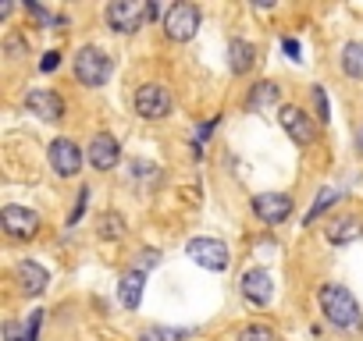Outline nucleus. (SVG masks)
Returning a JSON list of instances; mask_svg holds the SVG:
<instances>
[{
    "label": "nucleus",
    "mask_w": 363,
    "mask_h": 341,
    "mask_svg": "<svg viewBox=\"0 0 363 341\" xmlns=\"http://www.w3.org/2000/svg\"><path fill=\"white\" fill-rule=\"evenodd\" d=\"M278 125L285 128V135H289L296 146H310V142H313V117H310L303 107H296V103L278 107Z\"/></svg>",
    "instance_id": "obj_10"
},
{
    "label": "nucleus",
    "mask_w": 363,
    "mask_h": 341,
    "mask_svg": "<svg viewBox=\"0 0 363 341\" xmlns=\"http://www.w3.org/2000/svg\"><path fill=\"white\" fill-rule=\"evenodd\" d=\"M40 323H43V313H33V320L26 327V341H40Z\"/></svg>",
    "instance_id": "obj_29"
},
{
    "label": "nucleus",
    "mask_w": 363,
    "mask_h": 341,
    "mask_svg": "<svg viewBox=\"0 0 363 341\" xmlns=\"http://www.w3.org/2000/svg\"><path fill=\"white\" fill-rule=\"evenodd\" d=\"M271 103H278V86L274 82H257L246 96V110H264Z\"/></svg>",
    "instance_id": "obj_20"
},
{
    "label": "nucleus",
    "mask_w": 363,
    "mask_h": 341,
    "mask_svg": "<svg viewBox=\"0 0 363 341\" xmlns=\"http://www.w3.org/2000/svg\"><path fill=\"white\" fill-rule=\"evenodd\" d=\"M96 235H100L104 242H121V238H125V217L114 214V210L100 214V221H96Z\"/></svg>",
    "instance_id": "obj_19"
},
{
    "label": "nucleus",
    "mask_w": 363,
    "mask_h": 341,
    "mask_svg": "<svg viewBox=\"0 0 363 341\" xmlns=\"http://www.w3.org/2000/svg\"><path fill=\"white\" fill-rule=\"evenodd\" d=\"M15 284H18L22 295L40 299V295L47 291V284H50V274H47V267L36 263V260H18V263H15Z\"/></svg>",
    "instance_id": "obj_13"
},
{
    "label": "nucleus",
    "mask_w": 363,
    "mask_h": 341,
    "mask_svg": "<svg viewBox=\"0 0 363 341\" xmlns=\"http://www.w3.org/2000/svg\"><path fill=\"white\" fill-rule=\"evenodd\" d=\"M4 54H8L11 61H22V57L29 54V50H26V40H22V36H8V40H4Z\"/></svg>",
    "instance_id": "obj_25"
},
{
    "label": "nucleus",
    "mask_w": 363,
    "mask_h": 341,
    "mask_svg": "<svg viewBox=\"0 0 363 341\" xmlns=\"http://www.w3.org/2000/svg\"><path fill=\"white\" fill-rule=\"evenodd\" d=\"M132 110H135L143 121H164V117H171V110H174V96H171V89L160 86V82H143V86L132 93Z\"/></svg>",
    "instance_id": "obj_4"
},
{
    "label": "nucleus",
    "mask_w": 363,
    "mask_h": 341,
    "mask_svg": "<svg viewBox=\"0 0 363 341\" xmlns=\"http://www.w3.org/2000/svg\"><path fill=\"white\" fill-rule=\"evenodd\" d=\"M359 235H363V221H359L356 214L331 217V221H328V228H324V238H328L331 245H349V242H356Z\"/></svg>",
    "instance_id": "obj_16"
},
{
    "label": "nucleus",
    "mask_w": 363,
    "mask_h": 341,
    "mask_svg": "<svg viewBox=\"0 0 363 341\" xmlns=\"http://www.w3.org/2000/svg\"><path fill=\"white\" fill-rule=\"evenodd\" d=\"M104 22H107L111 33L132 36L150 22V4H139V0H114V4L104 8Z\"/></svg>",
    "instance_id": "obj_5"
},
{
    "label": "nucleus",
    "mask_w": 363,
    "mask_h": 341,
    "mask_svg": "<svg viewBox=\"0 0 363 341\" xmlns=\"http://www.w3.org/2000/svg\"><path fill=\"white\" fill-rule=\"evenodd\" d=\"M160 25H164V36L171 43H189L200 33V25H203V11L193 4V0H178V4H171L164 11Z\"/></svg>",
    "instance_id": "obj_3"
},
{
    "label": "nucleus",
    "mask_w": 363,
    "mask_h": 341,
    "mask_svg": "<svg viewBox=\"0 0 363 341\" xmlns=\"http://www.w3.org/2000/svg\"><path fill=\"white\" fill-rule=\"evenodd\" d=\"M157 263H160V253H157V249H139V270L157 267Z\"/></svg>",
    "instance_id": "obj_28"
},
{
    "label": "nucleus",
    "mask_w": 363,
    "mask_h": 341,
    "mask_svg": "<svg viewBox=\"0 0 363 341\" xmlns=\"http://www.w3.org/2000/svg\"><path fill=\"white\" fill-rule=\"evenodd\" d=\"M310 96H313V103H317V121L328 125V121H331V107H328V93H324V86H313Z\"/></svg>",
    "instance_id": "obj_24"
},
{
    "label": "nucleus",
    "mask_w": 363,
    "mask_h": 341,
    "mask_svg": "<svg viewBox=\"0 0 363 341\" xmlns=\"http://www.w3.org/2000/svg\"><path fill=\"white\" fill-rule=\"evenodd\" d=\"M257 47L250 40H228V71L232 75H250L257 64Z\"/></svg>",
    "instance_id": "obj_17"
},
{
    "label": "nucleus",
    "mask_w": 363,
    "mask_h": 341,
    "mask_svg": "<svg viewBox=\"0 0 363 341\" xmlns=\"http://www.w3.org/2000/svg\"><path fill=\"white\" fill-rule=\"evenodd\" d=\"M338 200H342V192H338V189H320L317 203H313V207L306 210V217H303V228H313V221H320V217H324V214L338 203Z\"/></svg>",
    "instance_id": "obj_21"
},
{
    "label": "nucleus",
    "mask_w": 363,
    "mask_h": 341,
    "mask_svg": "<svg viewBox=\"0 0 363 341\" xmlns=\"http://www.w3.org/2000/svg\"><path fill=\"white\" fill-rule=\"evenodd\" d=\"M338 64H342V71H345L349 79L363 82V43H359V40H349V43L342 47Z\"/></svg>",
    "instance_id": "obj_18"
},
{
    "label": "nucleus",
    "mask_w": 363,
    "mask_h": 341,
    "mask_svg": "<svg viewBox=\"0 0 363 341\" xmlns=\"http://www.w3.org/2000/svg\"><path fill=\"white\" fill-rule=\"evenodd\" d=\"M61 61H65V57H61V50H50V54H43L40 71H43V75H50V71H57V68H61Z\"/></svg>",
    "instance_id": "obj_27"
},
{
    "label": "nucleus",
    "mask_w": 363,
    "mask_h": 341,
    "mask_svg": "<svg viewBox=\"0 0 363 341\" xmlns=\"http://www.w3.org/2000/svg\"><path fill=\"white\" fill-rule=\"evenodd\" d=\"M86 160H89L93 170H114L118 160H121V142L111 132H100V135H93V142L86 149Z\"/></svg>",
    "instance_id": "obj_12"
},
{
    "label": "nucleus",
    "mask_w": 363,
    "mask_h": 341,
    "mask_svg": "<svg viewBox=\"0 0 363 341\" xmlns=\"http://www.w3.org/2000/svg\"><path fill=\"white\" fill-rule=\"evenodd\" d=\"M40 224H43L40 214L29 210V207H15V203H8L4 210H0V228H4V235L15 238V242H29V238H36Z\"/></svg>",
    "instance_id": "obj_8"
},
{
    "label": "nucleus",
    "mask_w": 363,
    "mask_h": 341,
    "mask_svg": "<svg viewBox=\"0 0 363 341\" xmlns=\"http://www.w3.org/2000/svg\"><path fill=\"white\" fill-rule=\"evenodd\" d=\"M253 214H257V221H264V224H285L289 217H292V196L289 192H257L253 196Z\"/></svg>",
    "instance_id": "obj_9"
},
{
    "label": "nucleus",
    "mask_w": 363,
    "mask_h": 341,
    "mask_svg": "<svg viewBox=\"0 0 363 341\" xmlns=\"http://www.w3.org/2000/svg\"><path fill=\"white\" fill-rule=\"evenodd\" d=\"M26 110L36 114L40 121H61L65 117V96L54 89H29L26 93Z\"/></svg>",
    "instance_id": "obj_14"
},
{
    "label": "nucleus",
    "mask_w": 363,
    "mask_h": 341,
    "mask_svg": "<svg viewBox=\"0 0 363 341\" xmlns=\"http://www.w3.org/2000/svg\"><path fill=\"white\" fill-rule=\"evenodd\" d=\"M359 153H363V128H359Z\"/></svg>",
    "instance_id": "obj_32"
},
{
    "label": "nucleus",
    "mask_w": 363,
    "mask_h": 341,
    "mask_svg": "<svg viewBox=\"0 0 363 341\" xmlns=\"http://www.w3.org/2000/svg\"><path fill=\"white\" fill-rule=\"evenodd\" d=\"M72 71H75V82L79 86L100 89L111 79V71H114V57L107 50H100V47H82L75 54V61H72Z\"/></svg>",
    "instance_id": "obj_2"
},
{
    "label": "nucleus",
    "mask_w": 363,
    "mask_h": 341,
    "mask_svg": "<svg viewBox=\"0 0 363 341\" xmlns=\"http://www.w3.org/2000/svg\"><path fill=\"white\" fill-rule=\"evenodd\" d=\"M317 302H320V313H324V320H328L331 327L349 330V334L363 330V313H359V302H356V295H352L345 284H338V281L320 284Z\"/></svg>",
    "instance_id": "obj_1"
},
{
    "label": "nucleus",
    "mask_w": 363,
    "mask_h": 341,
    "mask_svg": "<svg viewBox=\"0 0 363 341\" xmlns=\"http://www.w3.org/2000/svg\"><path fill=\"white\" fill-rule=\"evenodd\" d=\"M143 291H146V270L132 267L118 277V302L125 309H139L143 306Z\"/></svg>",
    "instance_id": "obj_15"
},
{
    "label": "nucleus",
    "mask_w": 363,
    "mask_h": 341,
    "mask_svg": "<svg viewBox=\"0 0 363 341\" xmlns=\"http://www.w3.org/2000/svg\"><path fill=\"white\" fill-rule=\"evenodd\" d=\"M193 334H196V327H146L139 334V341H186Z\"/></svg>",
    "instance_id": "obj_22"
},
{
    "label": "nucleus",
    "mask_w": 363,
    "mask_h": 341,
    "mask_svg": "<svg viewBox=\"0 0 363 341\" xmlns=\"http://www.w3.org/2000/svg\"><path fill=\"white\" fill-rule=\"evenodd\" d=\"M281 50H285L292 61H303V57H299V54H303V50H299V40H281Z\"/></svg>",
    "instance_id": "obj_31"
},
{
    "label": "nucleus",
    "mask_w": 363,
    "mask_h": 341,
    "mask_svg": "<svg viewBox=\"0 0 363 341\" xmlns=\"http://www.w3.org/2000/svg\"><path fill=\"white\" fill-rule=\"evenodd\" d=\"M82 160H86V153L79 149L75 139H68V135L50 139V146H47V163H50V170H54L57 178H75L79 170H82Z\"/></svg>",
    "instance_id": "obj_6"
},
{
    "label": "nucleus",
    "mask_w": 363,
    "mask_h": 341,
    "mask_svg": "<svg viewBox=\"0 0 363 341\" xmlns=\"http://www.w3.org/2000/svg\"><path fill=\"white\" fill-rule=\"evenodd\" d=\"M186 253H189V260H193V263H200L203 270H214V274L228 270V263H232V253H228V245H225L221 238H211V235L189 238Z\"/></svg>",
    "instance_id": "obj_7"
},
{
    "label": "nucleus",
    "mask_w": 363,
    "mask_h": 341,
    "mask_svg": "<svg viewBox=\"0 0 363 341\" xmlns=\"http://www.w3.org/2000/svg\"><path fill=\"white\" fill-rule=\"evenodd\" d=\"M239 341H278V334H274V327H267V323H246V327L239 330Z\"/></svg>",
    "instance_id": "obj_23"
},
{
    "label": "nucleus",
    "mask_w": 363,
    "mask_h": 341,
    "mask_svg": "<svg viewBox=\"0 0 363 341\" xmlns=\"http://www.w3.org/2000/svg\"><path fill=\"white\" fill-rule=\"evenodd\" d=\"M239 291H242V299L250 302V306H271V299H274V281H271V274L264 270V267H253V270H246L242 274V281H239Z\"/></svg>",
    "instance_id": "obj_11"
},
{
    "label": "nucleus",
    "mask_w": 363,
    "mask_h": 341,
    "mask_svg": "<svg viewBox=\"0 0 363 341\" xmlns=\"http://www.w3.org/2000/svg\"><path fill=\"white\" fill-rule=\"evenodd\" d=\"M4 341H26V334H22V327L8 320V323H4Z\"/></svg>",
    "instance_id": "obj_30"
},
{
    "label": "nucleus",
    "mask_w": 363,
    "mask_h": 341,
    "mask_svg": "<svg viewBox=\"0 0 363 341\" xmlns=\"http://www.w3.org/2000/svg\"><path fill=\"white\" fill-rule=\"evenodd\" d=\"M86 207H89V189L82 185V189H79V196H75V210L68 214V224H79V217L86 214Z\"/></svg>",
    "instance_id": "obj_26"
}]
</instances>
